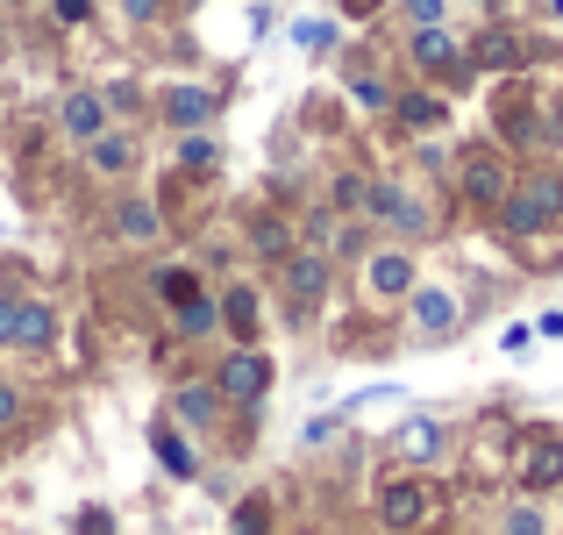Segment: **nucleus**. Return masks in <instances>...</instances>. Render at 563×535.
<instances>
[{
    "instance_id": "obj_1",
    "label": "nucleus",
    "mask_w": 563,
    "mask_h": 535,
    "mask_svg": "<svg viewBox=\"0 0 563 535\" xmlns=\"http://www.w3.org/2000/svg\"><path fill=\"white\" fill-rule=\"evenodd\" d=\"M507 236H536V229H556L563 221V172H536L521 186H507V200L493 207Z\"/></svg>"
},
{
    "instance_id": "obj_2",
    "label": "nucleus",
    "mask_w": 563,
    "mask_h": 535,
    "mask_svg": "<svg viewBox=\"0 0 563 535\" xmlns=\"http://www.w3.org/2000/svg\"><path fill=\"white\" fill-rule=\"evenodd\" d=\"M407 57H413V65H421V72H428V79H442V86H464V79H471V72H478V65H471V51H464V43H456V36H450V29H442V22H428V29H413V43H407Z\"/></svg>"
},
{
    "instance_id": "obj_3",
    "label": "nucleus",
    "mask_w": 563,
    "mask_h": 535,
    "mask_svg": "<svg viewBox=\"0 0 563 535\" xmlns=\"http://www.w3.org/2000/svg\"><path fill=\"white\" fill-rule=\"evenodd\" d=\"M514 485H521V493H556V485H563V436H556V428H528V436H521Z\"/></svg>"
},
{
    "instance_id": "obj_4",
    "label": "nucleus",
    "mask_w": 563,
    "mask_h": 535,
    "mask_svg": "<svg viewBox=\"0 0 563 535\" xmlns=\"http://www.w3.org/2000/svg\"><path fill=\"white\" fill-rule=\"evenodd\" d=\"M214 393L221 400H235V407H257V400L264 393H272V357H264V350H229V357H221V371H214Z\"/></svg>"
},
{
    "instance_id": "obj_5",
    "label": "nucleus",
    "mask_w": 563,
    "mask_h": 535,
    "mask_svg": "<svg viewBox=\"0 0 563 535\" xmlns=\"http://www.w3.org/2000/svg\"><path fill=\"white\" fill-rule=\"evenodd\" d=\"M329 279H335V258H329V250H286V301H292V321H307V315L321 307Z\"/></svg>"
},
{
    "instance_id": "obj_6",
    "label": "nucleus",
    "mask_w": 563,
    "mask_h": 535,
    "mask_svg": "<svg viewBox=\"0 0 563 535\" xmlns=\"http://www.w3.org/2000/svg\"><path fill=\"white\" fill-rule=\"evenodd\" d=\"M364 215L385 221V229H399V236H428V229H435L428 207L413 200L407 186H393V178H372V186H364Z\"/></svg>"
},
{
    "instance_id": "obj_7",
    "label": "nucleus",
    "mask_w": 563,
    "mask_h": 535,
    "mask_svg": "<svg viewBox=\"0 0 563 535\" xmlns=\"http://www.w3.org/2000/svg\"><path fill=\"white\" fill-rule=\"evenodd\" d=\"M435 507H442V493L428 479H385V493H378V522L385 528H421Z\"/></svg>"
},
{
    "instance_id": "obj_8",
    "label": "nucleus",
    "mask_w": 563,
    "mask_h": 535,
    "mask_svg": "<svg viewBox=\"0 0 563 535\" xmlns=\"http://www.w3.org/2000/svg\"><path fill=\"white\" fill-rule=\"evenodd\" d=\"M413 336L421 343H442V336H456V321H464V301H456L450 286H413Z\"/></svg>"
},
{
    "instance_id": "obj_9",
    "label": "nucleus",
    "mask_w": 563,
    "mask_h": 535,
    "mask_svg": "<svg viewBox=\"0 0 563 535\" xmlns=\"http://www.w3.org/2000/svg\"><path fill=\"white\" fill-rule=\"evenodd\" d=\"M413 286H421V279H413L407 250H364V293H372V301H407Z\"/></svg>"
},
{
    "instance_id": "obj_10",
    "label": "nucleus",
    "mask_w": 563,
    "mask_h": 535,
    "mask_svg": "<svg viewBox=\"0 0 563 535\" xmlns=\"http://www.w3.org/2000/svg\"><path fill=\"white\" fill-rule=\"evenodd\" d=\"M442 450H450V428L428 422V414H413V422H399V428H393V457H399V465H413V471L435 465Z\"/></svg>"
},
{
    "instance_id": "obj_11",
    "label": "nucleus",
    "mask_w": 563,
    "mask_h": 535,
    "mask_svg": "<svg viewBox=\"0 0 563 535\" xmlns=\"http://www.w3.org/2000/svg\"><path fill=\"white\" fill-rule=\"evenodd\" d=\"M507 186H514V178H507V157H499V151H471L464 157V200L471 207H499Z\"/></svg>"
},
{
    "instance_id": "obj_12",
    "label": "nucleus",
    "mask_w": 563,
    "mask_h": 535,
    "mask_svg": "<svg viewBox=\"0 0 563 535\" xmlns=\"http://www.w3.org/2000/svg\"><path fill=\"white\" fill-rule=\"evenodd\" d=\"M157 108H165L172 129H207L221 114V94H207V86H165V100H157Z\"/></svg>"
},
{
    "instance_id": "obj_13",
    "label": "nucleus",
    "mask_w": 563,
    "mask_h": 535,
    "mask_svg": "<svg viewBox=\"0 0 563 535\" xmlns=\"http://www.w3.org/2000/svg\"><path fill=\"white\" fill-rule=\"evenodd\" d=\"M86 172H100V178L136 172V137H122V129H100V137H86Z\"/></svg>"
},
{
    "instance_id": "obj_14",
    "label": "nucleus",
    "mask_w": 563,
    "mask_h": 535,
    "mask_svg": "<svg viewBox=\"0 0 563 535\" xmlns=\"http://www.w3.org/2000/svg\"><path fill=\"white\" fill-rule=\"evenodd\" d=\"M57 122H65V137H100L108 129V94H65V108H57Z\"/></svg>"
},
{
    "instance_id": "obj_15",
    "label": "nucleus",
    "mask_w": 563,
    "mask_h": 535,
    "mask_svg": "<svg viewBox=\"0 0 563 535\" xmlns=\"http://www.w3.org/2000/svg\"><path fill=\"white\" fill-rule=\"evenodd\" d=\"M51 336H57V307H43V301L14 307V350H51Z\"/></svg>"
},
{
    "instance_id": "obj_16",
    "label": "nucleus",
    "mask_w": 563,
    "mask_h": 535,
    "mask_svg": "<svg viewBox=\"0 0 563 535\" xmlns=\"http://www.w3.org/2000/svg\"><path fill=\"white\" fill-rule=\"evenodd\" d=\"M114 229H122V243H157V236H165V215H157L151 200H122L114 207Z\"/></svg>"
},
{
    "instance_id": "obj_17",
    "label": "nucleus",
    "mask_w": 563,
    "mask_h": 535,
    "mask_svg": "<svg viewBox=\"0 0 563 535\" xmlns=\"http://www.w3.org/2000/svg\"><path fill=\"white\" fill-rule=\"evenodd\" d=\"M221 321H229V336H235V343H250V336H257V293H250V286H221Z\"/></svg>"
},
{
    "instance_id": "obj_18",
    "label": "nucleus",
    "mask_w": 563,
    "mask_h": 535,
    "mask_svg": "<svg viewBox=\"0 0 563 535\" xmlns=\"http://www.w3.org/2000/svg\"><path fill=\"white\" fill-rule=\"evenodd\" d=\"M393 114L407 129H442V122H450V100H442V94H393Z\"/></svg>"
},
{
    "instance_id": "obj_19",
    "label": "nucleus",
    "mask_w": 563,
    "mask_h": 535,
    "mask_svg": "<svg viewBox=\"0 0 563 535\" xmlns=\"http://www.w3.org/2000/svg\"><path fill=\"white\" fill-rule=\"evenodd\" d=\"M471 65H485V72H514V65H521V36H514V29H485L478 51H471Z\"/></svg>"
},
{
    "instance_id": "obj_20",
    "label": "nucleus",
    "mask_w": 563,
    "mask_h": 535,
    "mask_svg": "<svg viewBox=\"0 0 563 535\" xmlns=\"http://www.w3.org/2000/svg\"><path fill=\"white\" fill-rule=\"evenodd\" d=\"M172 407H179V422L207 428V422L221 414V393H214V385H179V393H172Z\"/></svg>"
},
{
    "instance_id": "obj_21",
    "label": "nucleus",
    "mask_w": 563,
    "mask_h": 535,
    "mask_svg": "<svg viewBox=\"0 0 563 535\" xmlns=\"http://www.w3.org/2000/svg\"><path fill=\"white\" fill-rule=\"evenodd\" d=\"M157 465H165L172 479H192V471H200V465H192V450H186V436H179V428H157Z\"/></svg>"
},
{
    "instance_id": "obj_22",
    "label": "nucleus",
    "mask_w": 563,
    "mask_h": 535,
    "mask_svg": "<svg viewBox=\"0 0 563 535\" xmlns=\"http://www.w3.org/2000/svg\"><path fill=\"white\" fill-rule=\"evenodd\" d=\"M179 165H186V172H214V165H221V143H214V137H200V129H186Z\"/></svg>"
},
{
    "instance_id": "obj_23",
    "label": "nucleus",
    "mask_w": 563,
    "mask_h": 535,
    "mask_svg": "<svg viewBox=\"0 0 563 535\" xmlns=\"http://www.w3.org/2000/svg\"><path fill=\"white\" fill-rule=\"evenodd\" d=\"M172 315H179V336H207V329H214V321H221V307L192 293V301H179V307H172Z\"/></svg>"
},
{
    "instance_id": "obj_24",
    "label": "nucleus",
    "mask_w": 563,
    "mask_h": 535,
    "mask_svg": "<svg viewBox=\"0 0 563 535\" xmlns=\"http://www.w3.org/2000/svg\"><path fill=\"white\" fill-rule=\"evenodd\" d=\"M151 286H157V301H172V307H179V301H192V293H200V279H192L186 264H165V272H157Z\"/></svg>"
},
{
    "instance_id": "obj_25",
    "label": "nucleus",
    "mask_w": 563,
    "mask_h": 535,
    "mask_svg": "<svg viewBox=\"0 0 563 535\" xmlns=\"http://www.w3.org/2000/svg\"><path fill=\"white\" fill-rule=\"evenodd\" d=\"M235 535H272V500H243L235 507Z\"/></svg>"
},
{
    "instance_id": "obj_26",
    "label": "nucleus",
    "mask_w": 563,
    "mask_h": 535,
    "mask_svg": "<svg viewBox=\"0 0 563 535\" xmlns=\"http://www.w3.org/2000/svg\"><path fill=\"white\" fill-rule=\"evenodd\" d=\"M350 94H357V100H364V108H393V86H378V79H372V72H364V65H357V72H350Z\"/></svg>"
},
{
    "instance_id": "obj_27",
    "label": "nucleus",
    "mask_w": 563,
    "mask_h": 535,
    "mask_svg": "<svg viewBox=\"0 0 563 535\" xmlns=\"http://www.w3.org/2000/svg\"><path fill=\"white\" fill-rule=\"evenodd\" d=\"M499 535H550V522H542V507H507Z\"/></svg>"
},
{
    "instance_id": "obj_28",
    "label": "nucleus",
    "mask_w": 563,
    "mask_h": 535,
    "mask_svg": "<svg viewBox=\"0 0 563 535\" xmlns=\"http://www.w3.org/2000/svg\"><path fill=\"white\" fill-rule=\"evenodd\" d=\"M257 250H264V258H286V250H292V229H286V221H257Z\"/></svg>"
},
{
    "instance_id": "obj_29",
    "label": "nucleus",
    "mask_w": 563,
    "mask_h": 535,
    "mask_svg": "<svg viewBox=\"0 0 563 535\" xmlns=\"http://www.w3.org/2000/svg\"><path fill=\"white\" fill-rule=\"evenodd\" d=\"M364 186H372V178L343 172V178H335V193H329V207H343V215H350V207H364Z\"/></svg>"
},
{
    "instance_id": "obj_30",
    "label": "nucleus",
    "mask_w": 563,
    "mask_h": 535,
    "mask_svg": "<svg viewBox=\"0 0 563 535\" xmlns=\"http://www.w3.org/2000/svg\"><path fill=\"white\" fill-rule=\"evenodd\" d=\"M399 8H407L413 29H428V22H442V14H450V0H399Z\"/></svg>"
},
{
    "instance_id": "obj_31",
    "label": "nucleus",
    "mask_w": 563,
    "mask_h": 535,
    "mask_svg": "<svg viewBox=\"0 0 563 535\" xmlns=\"http://www.w3.org/2000/svg\"><path fill=\"white\" fill-rule=\"evenodd\" d=\"M51 14L65 29H79V22H93V0H51Z\"/></svg>"
},
{
    "instance_id": "obj_32",
    "label": "nucleus",
    "mask_w": 563,
    "mask_h": 535,
    "mask_svg": "<svg viewBox=\"0 0 563 535\" xmlns=\"http://www.w3.org/2000/svg\"><path fill=\"white\" fill-rule=\"evenodd\" d=\"M122 14H129V22H136V29H151L157 14H165V0H122Z\"/></svg>"
},
{
    "instance_id": "obj_33",
    "label": "nucleus",
    "mask_w": 563,
    "mask_h": 535,
    "mask_svg": "<svg viewBox=\"0 0 563 535\" xmlns=\"http://www.w3.org/2000/svg\"><path fill=\"white\" fill-rule=\"evenodd\" d=\"M71 528H79V535H114V514H100V507H86V514H79V522H71Z\"/></svg>"
},
{
    "instance_id": "obj_34",
    "label": "nucleus",
    "mask_w": 563,
    "mask_h": 535,
    "mask_svg": "<svg viewBox=\"0 0 563 535\" xmlns=\"http://www.w3.org/2000/svg\"><path fill=\"white\" fill-rule=\"evenodd\" d=\"M329 36H335L329 22H300V43H307V51H329Z\"/></svg>"
},
{
    "instance_id": "obj_35",
    "label": "nucleus",
    "mask_w": 563,
    "mask_h": 535,
    "mask_svg": "<svg viewBox=\"0 0 563 535\" xmlns=\"http://www.w3.org/2000/svg\"><path fill=\"white\" fill-rule=\"evenodd\" d=\"M14 307H22V301H8V293H0V350H14Z\"/></svg>"
},
{
    "instance_id": "obj_36",
    "label": "nucleus",
    "mask_w": 563,
    "mask_h": 535,
    "mask_svg": "<svg viewBox=\"0 0 563 535\" xmlns=\"http://www.w3.org/2000/svg\"><path fill=\"white\" fill-rule=\"evenodd\" d=\"M335 8H343V14H350V22H372V14L385 8V0H335Z\"/></svg>"
},
{
    "instance_id": "obj_37",
    "label": "nucleus",
    "mask_w": 563,
    "mask_h": 535,
    "mask_svg": "<svg viewBox=\"0 0 563 535\" xmlns=\"http://www.w3.org/2000/svg\"><path fill=\"white\" fill-rule=\"evenodd\" d=\"M14 407H22V393H14V385H8V379H0V428H8V422H14Z\"/></svg>"
},
{
    "instance_id": "obj_38",
    "label": "nucleus",
    "mask_w": 563,
    "mask_h": 535,
    "mask_svg": "<svg viewBox=\"0 0 563 535\" xmlns=\"http://www.w3.org/2000/svg\"><path fill=\"white\" fill-rule=\"evenodd\" d=\"M536 336H556V343H563V307H550V315L536 321Z\"/></svg>"
},
{
    "instance_id": "obj_39",
    "label": "nucleus",
    "mask_w": 563,
    "mask_h": 535,
    "mask_svg": "<svg viewBox=\"0 0 563 535\" xmlns=\"http://www.w3.org/2000/svg\"><path fill=\"white\" fill-rule=\"evenodd\" d=\"M0 8H22V0H0Z\"/></svg>"
},
{
    "instance_id": "obj_40",
    "label": "nucleus",
    "mask_w": 563,
    "mask_h": 535,
    "mask_svg": "<svg viewBox=\"0 0 563 535\" xmlns=\"http://www.w3.org/2000/svg\"><path fill=\"white\" fill-rule=\"evenodd\" d=\"M186 8H207V0H186Z\"/></svg>"
},
{
    "instance_id": "obj_41",
    "label": "nucleus",
    "mask_w": 563,
    "mask_h": 535,
    "mask_svg": "<svg viewBox=\"0 0 563 535\" xmlns=\"http://www.w3.org/2000/svg\"><path fill=\"white\" fill-rule=\"evenodd\" d=\"M478 8H485V0H478Z\"/></svg>"
}]
</instances>
